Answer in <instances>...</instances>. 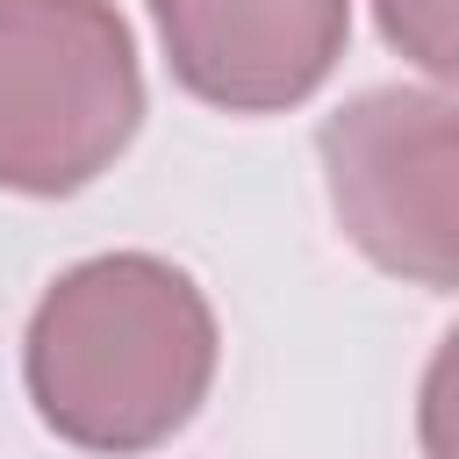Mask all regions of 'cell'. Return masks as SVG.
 I'll list each match as a JSON object with an SVG mask.
<instances>
[{
    "instance_id": "1",
    "label": "cell",
    "mask_w": 459,
    "mask_h": 459,
    "mask_svg": "<svg viewBox=\"0 0 459 459\" xmlns=\"http://www.w3.org/2000/svg\"><path fill=\"white\" fill-rule=\"evenodd\" d=\"M222 330L194 273L158 251H100L57 273L22 337V380L50 437L136 459L194 423Z\"/></svg>"
},
{
    "instance_id": "6",
    "label": "cell",
    "mask_w": 459,
    "mask_h": 459,
    "mask_svg": "<svg viewBox=\"0 0 459 459\" xmlns=\"http://www.w3.org/2000/svg\"><path fill=\"white\" fill-rule=\"evenodd\" d=\"M416 445L423 459H459V330L437 337L416 387Z\"/></svg>"
},
{
    "instance_id": "5",
    "label": "cell",
    "mask_w": 459,
    "mask_h": 459,
    "mask_svg": "<svg viewBox=\"0 0 459 459\" xmlns=\"http://www.w3.org/2000/svg\"><path fill=\"white\" fill-rule=\"evenodd\" d=\"M373 22L416 72L459 86V0H373Z\"/></svg>"
},
{
    "instance_id": "4",
    "label": "cell",
    "mask_w": 459,
    "mask_h": 459,
    "mask_svg": "<svg viewBox=\"0 0 459 459\" xmlns=\"http://www.w3.org/2000/svg\"><path fill=\"white\" fill-rule=\"evenodd\" d=\"M172 79L222 115H287L344 57L351 0H143Z\"/></svg>"
},
{
    "instance_id": "2",
    "label": "cell",
    "mask_w": 459,
    "mask_h": 459,
    "mask_svg": "<svg viewBox=\"0 0 459 459\" xmlns=\"http://www.w3.org/2000/svg\"><path fill=\"white\" fill-rule=\"evenodd\" d=\"M143 129V65L115 0H0V186L65 201Z\"/></svg>"
},
{
    "instance_id": "3",
    "label": "cell",
    "mask_w": 459,
    "mask_h": 459,
    "mask_svg": "<svg viewBox=\"0 0 459 459\" xmlns=\"http://www.w3.org/2000/svg\"><path fill=\"white\" fill-rule=\"evenodd\" d=\"M344 244L430 294H459V93L366 86L316 129Z\"/></svg>"
}]
</instances>
